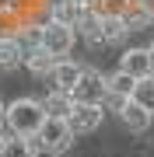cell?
Instances as JSON below:
<instances>
[{"label":"cell","mask_w":154,"mask_h":157,"mask_svg":"<svg viewBox=\"0 0 154 157\" xmlns=\"http://www.w3.org/2000/svg\"><path fill=\"white\" fill-rule=\"evenodd\" d=\"M46 119H49L46 108L35 98H18L7 105V129H11V136H35Z\"/></svg>","instance_id":"obj_1"},{"label":"cell","mask_w":154,"mask_h":157,"mask_svg":"<svg viewBox=\"0 0 154 157\" xmlns=\"http://www.w3.org/2000/svg\"><path fill=\"white\" fill-rule=\"evenodd\" d=\"M35 150H46V154H63L70 143H74V129H70L67 119H46L42 129L35 136H28Z\"/></svg>","instance_id":"obj_2"},{"label":"cell","mask_w":154,"mask_h":157,"mask_svg":"<svg viewBox=\"0 0 154 157\" xmlns=\"http://www.w3.org/2000/svg\"><path fill=\"white\" fill-rule=\"evenodd\" d=\"M70 98H74V105H105V98H109V84H105V77L98 70H88L84 67V73H81V80L74 87L67 91Z\"/></svg>","instance_id":"obj_3"},{"label":"cell","mask_w":154,"mask_h":157,"mask_svg":"<svg viewBox=\"0 0 154 157\" xmlns=\"http://www.w3.org/2000/svg\"><path fill=\"white\" fill-rule=\"evenodd\" d=\"M74 42H77V28L60 25V21H46V28H42V45H46L56 59L67 56V52L74 49Z\"/></svg>","instance_id":"obj_4"},{"label":"cell","mask_w":154,"mask_h":157,"mask_svg":"<svg viewBox=\"0 0 154 157\" xmlns=\"http://www.w3.org/2000/svg\"><path fill=\"white\" fill-rule=\"evenodd\" d=\"M102 119H105V105H74V112L67 115V122L70 129H74V136H88V133H95L98 126H102Z\"/></svg>","instance_id":"obj_5"},{"label":"cell","mask_w":154,"mask_h":157,"mask_svg":"<svg viewBox=\"0 0 154 157\" xmlns=\"http://www.w3.org/2000/svg\"><path fill=\"white\" fill-rule=\"evenodd\" d=\"M116 115L123 119V126L130 129V133H144V129L151 126V119H154V112H147V108H144L140 101H133V98H126V105Z\"/></svg>","instance_id":"obj_6"},{"label":"cell","mask_w":154,"mask_h":157,"mask_svg":"<svg viewBox=\"0 0 154 157\" xmlns=\"http://www.w3.org/2000/svg\"><path fill=\"white\" fill-rule=\"evenodd\" d=\"M119 70H126L130 77H151L154 67H151V52L147 49H126L123 56H119Z\"/></svg>","instance_id":"obj_7"},{"label":"cell","mask_w":154,"mask_h":157,"mask_svg":"<svg viewBox=\"0 0 154 157\" xmlns=\"http://www.w3.org/2000/svg\"><path fill=\"white\" fill-rule=\"evenodd\" d=\"M126 17V25H130V32H144V28H154V11L144 0H130V4L119 11Z\"/></svg>","instance_id":"obj_8"},{"label":"cell","mask_w":154,"mask_h":157,"mask_svg":"<svg viewBox=\"0 0 154 157\" xmlns=\"http://www.w3.org/2000/svg\"><path fill=\"white\" fill-rule=\"evenodd\" d=\"M84 11H91V7L77 4V0H53L49 4V21H60V25H70V28H74Z\"/></svg>","instance_id":"obj_9"},{"label":"cell","mask_w":154,"mask_h":157,"mask_svg":"<svg viewBox=\"0 0 154 157\" xmlns=\"http://www.w3.org/2000/svg\"><path fill=\"white\" fill-rule=\"evenodd\" d=\"M56 56L46 49V45H39V49H28L25 52V67H28L35 77H53V70H56Z\"/></svg>","instance_id":"obj_10"},{"label":"cell","mask_w":154,"mask_h":157,"mask_svg":"<svg viewBox=\"0 0 154 157\" xmlns=\"http://www.w3.org/2000/svg\"><path fill=\"white\" fill-rule=\"evenodd\" d=\"M74 28H77V35H81L88 45H105V39H102V14H98L95 7L81 14V21L74 25Z\"/></svg>","instance_id":"obj_11"},{"label":"cell","mask_w":154,"mask_h":157,"mask_svg":"<svg viewBox=\"0 0 154 157\" xmlns=\"http://www.w3.org/2000/svg\"><path fill=\"white\" fill-rule=\"evenodd\" d=\"M81 73H84V67H81L77 59H70V56H63L56 63V70H53V87H60V91H70L81 80Z\"/></svg>","instance_id":"obj_12"},{"label":"cell","mask_w":154,"mask_h":157,"mask_svg":"<svg viewBox=\"0 0 154 157\" xmlns=\"http://www.w3.org/2000/svg\"><path fill=\"white\" fill-rule=\"evenodd\" d=\"M98 14H102V11H98ZM126 35H130V25H126V17H123L119 11H109V14H102V39H105V45L123 42Z\"/></svg>","instance_id":"obj_13"},{"label":"cell","mask_w":154,"mask_h":157,"mask_svg":"<svg viewBox=\"0 0 154 157\" xmlns=\"http://www.w3.org/2000/svg\"><path fill=\"white\" fill-rule=\"evenodd\" d=\"M42 108H46V115L49 119H67L70 112H74V98L67 94V91H60V87H53L46 101H42Z\"/></svg>","instance_id":"obj_14"},{"label":"cell","mask_w":154,"mask_h":157,"mask_svg":"<svg viewBox=\"0 0 154 157\" xmlns=\"http://www.w3.org/2000/svg\"><path fill=\"white\" fill-rule=\"evenodd\" d=\"M25 45L14 39V35H0V70H11L18 63H25Z\"/></svg>","instance_id":"obj_15"},{"label":"cell","mask_w":154,"mask_h":157,"mask_svg":"<svg viewBox=\"0 0 154 157\" xmlns=\"http://www.w3.org/2000/svg\"><path fill=\"white\" fill-rule=\"evenodd\" d=\"M109 84V94H119V98H133V87H137V77H130L126 70H116L105 77Z\"/></svg>","instance_id":"obj_16"},{"label":"cell","mask_w":154,"mask_h":157,"mask_svg":"<svg viewBox=\"0 0 154 157\" xmlns=\"http://www.w3.org/2000/svg\"><path fill=\"white\" fill-rule=\"evenodd\" d=\"M0 157H35V147H32L28 136H7Z\"/></svg>","instance_id":"obj_17"},{"label":"cell","mask_w":154,"mask_h":157,"mask_svg":"<svg viewBox=\"0 0 154 157\" xmlns=\"http://www.w3.org/2000/svg\"><path fill=\"white\" fill-rule=\"evenodd\" d=\"M42 28L46 25H35V21H28V25H21V28L14 32V39L25 45V49H39L42 45Z\"/></svg>","instance_id":"obj_18"},{"label":"cell","mask_w":154,"mask_h":157,"mask_svg":"<svg viewBox=\"0 0 154 157\" xmlns=\"http://www.w3.org/2000/svg\"><path fill=\"white\" fill-rule=\"evenodd\" d=\"M133 101H140L147 112H154V73L137 80V87H133Z\"/></svg>","instance_id":"obj_19"},{"label":"cell","mask_w":154,"mask_h":157,"mask_svg":"<svg viewBox=\"0 0 154 157\" xmlns=\"http://www.w3.org/2000/svg\"><path fill=\"white\" fill-rule=\"evenodd\" d=\"M4 126H7V105L0 101V129H4Z\"/></svg>","instance_id":"obj_20"},{"label":"cell","mask_w":154,"mask_h":157,"mask_svg":"<svg viewBox=\"0 0 154 157\" xmlns=\"http://www.w3.org/2000/svg\"><path fill=\"white\" fill-rule=\"evenodd\" d=\"M147 52H151V67H154V45H147Z\"/></svg>","instance_id":"obj_21"},{"label":"cell","mask_w":154,"mask_h":157,"mask_svg":"<svg viewBox=\"0 0 154 157\" xmlns=\"http://www.w3.org/2000/svg\"><path fill=\"white\" fill-rule=\"evenodd\" d=\"M0 150H4V133H0Z\"/></svg>","instance_id":"obj_22"}]
</instances>
